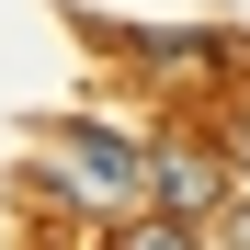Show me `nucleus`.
Here are the masks:
<instances>
[{
    "mask_svg": "<svg viewBox=\"0 0 250 250\" xmlns=\"http://www.w3.org/2000/svg\"><path fill=\"white\" fill-rule=\"evenodd\" d=\"M57 159H68V193L80 205H137L148 193V148L114 137V125H57Z\"/></svg>",
    "mask_w": 250,
    "mask_h": 250,
    "instance_id": "nucleus-1",
    "label": "nucleus"
},
{
    "mask_svg": "<svg viewBox=\"0 0 250 250\" xmlns=\"http://www.w3.org/2000/svg\"><path fill=\"white\" fill-rule=\"evenodd\" d=\"M148 193H159V216H216L239 182L216 148H148Z\"/></svg>",
    "mask_w": 250,
    "mask_h": 250,
    "instance_id": "nucleus-2",
    "label": "nucleus"
},
{
    "mask_svg": "<svg viewBox=\"0 0 250 250\" xmlns=\"http://www.w3.org/2000/svg\"><path fill=\"white\" fill-rule=\"evenodd\" d=\"M103 250H193V216H148V228H114Z\"/></svg>",
    "mask_w": 250,
    "mask_h": 250,
    "instance_id": "nucleus-3",
    "label": "nucleus"
},
{
    "mask_svg": "<svg viewBox=\"0 0 250 250\" xmlns=\"http://www.w3.org/2000/svg\"><path fill=\"white\" fill-rule=\"evenodd\" d=\"M228 250H250V193H239V205H228Z\"/></svg>",
    "mask_w": 250,
    "mask_h": 250,
    "instance_id": "nucleus-4",
    "label": "nucleus"
},
{
    "mask_svg": "<svg viewBox=\"0 0 250 250\" xmlns=\"http://www.w3.org/2000/svg\"><path fill=\"white\" fill-rule=\"evenodd\" d=\"M239 193H250V148H239Z\"/></svg>",
    "mask_w": 250,
    "mask_h": 250,
    "instance_id": "nucleus-5",
    "label": "nucleus"
}]
</instances>
